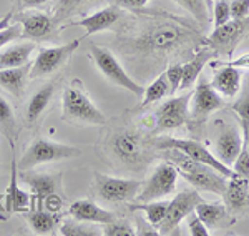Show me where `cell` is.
<instances>
[{
	"label": "cell",
	"mask_w": 249,
	"mask_h": 236,
	"mask_svg": "<svg viewBox=\"0 0 249 236\" xmlns=\"http://www.w3.org/2000/svg\"><path fill=\"white\" fill-rule=\"evenodd\" d=\"M164 162L171 163L178 171V177H183L190 185L198 191H211V193L223 197L226 190V177L216 171L210 165H204L201 162H195L183 151L176 148H166L160 153Z\"/></svg>",
	"instance_id": "6da1fadb"
},
{
	"label": "cell",
	"mask_w": 249,
	"mask_h": 236,
	"mask_svg": "<svg viewBox=\"0 0 249 236\" xmlns=\"http://www.w3.org/2000/svg\"><path fill=\"white\" fill-rule=\"evenodd\" d=\"M62 117L68 122L88 123V125H103L107 123V117L98 107L91 102L87 90L83 89L82 80L75 78L63 90L62 97Z\"/></svg>",
	"instance_id": "7a4b0ae2"
},
{
	"label": "cell",
	"mask_w": 249,
	"mask_h": 236,
	"mask_svg": "<svg viewBox=\"0 0 249 236\" xmlns=\"http://www.w3.org/2000/svg\"><path fill=\"white\" fill-rule=\"evenodd\" d=\"M80 155H82V150L77 146L52 142V140L47 138H35L27 148L25 153H23L17 168H20V170H34L35 166L43 165V163L75 158L80 157Z\"/></svg>",
	"instance_id": "3957f363"
},
{
	"label": "cell",
	"mask_w": 249,
	"mask_h": 236,
	"mask_svg": "<svg viewBox=\"0 0 249 236\" xmlns=\"http://www.w3.org/2000/svg\"><path fill=\"white\" fill-rule=\"evenodd\" d=\"M223 97L213 89L211 83L206 80H199L190 100V120L186 125H190L191 133H198L199 130H203L210 115L223 109Z\"/></svg>",
	"instance_id": "277c9868"
},
{
	"label": "cell",
	"mask_w": 249,
	"mask_h": 236,
	"mask_svg": "<svg viewBox=\"0 0 249 236\" xmlns=\"http://www.w3.org/2000/svg\"><path fill=\"white\" fill-rule=\"evenodd\" d=\"M90 57L96 65V69L102 72L105 78L110 80L111 83L122 87V89L131 91L135 97H143L144 89L140 83H136L130 75L124 72L122 63L116 60V57L111 54V50L105 49V47L91 45L90 47Z\"/></svg>",
	"instance_id": "5b68a950"
},
{
	"label": "cell",
	"mask_w": 249,
	"mask_h": 236,
	"mask_svg": "<svg viewBox=\"0 0 249 236\" xmlns=\"http://www.w3.org/2000/svg\"><path fill=\"white\" fill-rule=\"evenodd\" d=\"M151 145L158 150H166V148H176V150L183 151L186 157H190L195 162H201L204 165H210L214 168L216 171H219L223 177L231 178L234 177V171L230 166H226L224 163H221L216 155H213L206 146L201 145L196 140H184V138H173V137H160L151 140Z\"/></svg>",
	"instance_id": "8992f818"
},
{
	"label": "cell",
	"mask_w": 249,
	"mask_h": 236,
	"mask_svg": "<svg viewBox=\"0 0 249 236\" xmlns=\"http://www.w3.org/2000/svg\"><path fill=\"white\" fill-rule=\"evenodd\" d=\"M178 171L171 163H161L155 168V171L150 175V178L142 185V190L136 195L135 203H146L168 197L175 191Z\"/></svg>",
	"instance_id": "52a82bcc"
},
{
	"label": "cell",
	"mask_w": 249,
	"mask_h": 236,
	"mask_svg": "<svg viewBox=\"0 0 249 236\" xmlns=\"http://www.w3.org/2000/svg\"><path fill=\"white\" fill-rule=\"evenodd\" d=\"M142 182L126 178H113L103 173H95L96 195L107 203H124L135 200L142 190Z\"/></svg>",
	"instance_id": "ba28073f"
},
{
	"label": "cell",
	"mask_w": 249,
	"mask_h": 236,
	"mask_svg": "<svg viewBox=\"0 0 249 236\" xmlns=\"http://www.w3.org/2000/svg\"><path fill=\"white\" fill-rule=\"evenodd\" d=\"M82 38H75L71 42H67L58 47H48V49H42L38 52L35 62L30 65V78H42L47 75L53 73L62 65H65L68 58L73 55V52L80 47Z\"/></svg>",
	"instance_id": "9c48e42d"
},
{
	"label": "cell",
	"mask_w": 249,
	"mask_h": 236,
	"mask_svg": "<svg viewBox=\"0 0 249 236\" xmlns=\"http://www.w3.org/2000/svg\"><path fill=\"white\" fill-rule=\"evenodd\" d=\"M203 198L199 197V191L191 188V190H183L176 195L171 201H168L166 215H164L161 225L158 226L160 235H173L175 230L179 226V223L190 213L195 211L198 203H201Z\"/></svg>",
	"instance_id": "30bf717a"
},
{
	"label": "cell",
	"mask_w": 249,
	"mask_h": 236,
	"mask_svg": "<svg viewBox=\"0 0 249 236\" xmlns=\"http://www.w3.org/2000/svg\"><path fill=\"white\" fill-rule=\"evenodd\" d=\"M190 100L191 93H184L179 97H171L160 105L156 110V133H164L183 127L190 120Z\"/></svg>",
	"instance_id": "8fae6325"
},
{
	"label": "cell",
	"mask_w": 249,
	"mask_h": 236,
	"mask_svg": "<svg viewBox=\"0 0 249 236\" xmlns=\"http://www.w3.org/2000/svg\"><path fill=\"white\" fill-rule=\"evenodd\" d=\"M249 32V15L246 18H231L230 22H226L224 25L218 27L213 30V34L206 38V45L216 52V54L223 55H232L236 50V47L239 45V42L243 37Z\"/></svg>",
	"instance_id": "7c38bea8"
},
{
	"label": "cell",
	"mask_w": 249,
	"mask_h": 236,
	"mask_svg": "<svg viewBox=\"0 0 249 236\" xmlns=\"http://www.w3.org/2000/svg\"><path fill=\"white\" fill-rule=\"evenodd\" d=\"M15 22L22 25V37L27 40H45L50 38L57 27L53 15H48L40 10L20 12L15 15Z\"/></svg>",
	"instance_id": "4fadbf2b"
},
{
	"label": "cell",
	"mask_w": 249,
	"mask_h": 236,
	"mask_svg": "<svg viewBox=\"0 0 249 236\" xmlns=\"http://www.w3.org/2000/svg\"><path fill=\"white\" fill-rule=\"evenodd\" d=\"M20 180L30 186L32 197L35 198L38 208H42L43 200L52 193H58L62 188V173H38L32 170H20Z\"/></svg>",
	"instance_id": "5bb4252c"
},
{
	"label": "cell",
	"mask_w": 249,
	"mask_h": 236,
	"mask_svg": "<svg viewBox=\"0 0 249 236\" xmlns=\"http://www.w3.org/2000/svg\"><path fill=\"white\" fill-rule=\"evenodd\" d=\"M223 198H224V206L231 213L234 215L249 213V178L239 177V175L228 178Z\"/></svg>",
	"instance_id": "9a60e30c"
},
{
	"label": "cell",
	"mask_w": 249,
	"mask_h": 236,
	"mask_svg": "<svg viewBox=\"0 0 249 236\" xmlns=\"http://www.w3.org/2000/svg\"><path fill=\"white\" fill-rule=\"evenodd\" d=\"M68 215L78 221L91 223V225H107L118 217L110 210L98 206L90 200H77L68 206Z\"/></svg>",
	"instance_id": "2e32d148"
},
{
	"label": "cell",
	"mask_w": 249,
	"mask_h": 236,
	"mask_svg": "<svg viewBox=\"0 0 249 236\" xmlns=\"http://www.w3.org/2000/svg\"><path fill=\"white\" fill-rule=\"evenodd\" d=\"M111 151L120 162L133 165L142 157V137L135 131H120L111 138Z\"/></svg>",
	"instance_id": "e0dca14e"
},
{
	"label": "cell",
	"mask_w": 249,
	"mask_h": 236,
	"mask_svg": "<svg viewBox=\"0 0 249 236\" xmlns=\"http://www.w3.org/2000/svg\"><path fill=\"white\" fill-rule=\"evenodd\" d=\"M123 17V12L116 5H108L103 9L93 12V14L87 15V17L80 18L77 22L78 27L85 29V37L93 34H100L103 30H108Z\"/></svg>",
	"instance_id": "ac0fdd59"
},
{
	"label": "cell",
	"mask_w": 249,
	"mask_h": 236,
	"mask_svg": "<svg viewBox=\"0 0 249 236\" xmlns=\"http://www.w3.org/2000/svg\"><path fill=\"white\" fill-rule=\"evenodd\" d=\"M213 69H218L213 77V82H210L221 97L224 98H234L241 90V80L243 73L241 69L230 65H218V63H211Z\"/></svg>",
	"instance_id": "d6986e66"
},
{
	"label": "cell",
	"mask_w": 249,
	"mask_h": 236,
	"mask_svg": "<svg viewBox=\"0 0 249 236\" xmlns=\"http://www.w3.org/2000/svg\"><path fill=\"white\" fill-rule=\"evenodd\" d=\"M243 140V133L236 127L226 128L216 140V157H218L219 162L231 168L241 151Z\"/></svg>",
	"instance_id": "ffe728a7"
},
{
	"label": "cell",
	"mask_w": 249,
	"mask_h": 236,
	"mask_svg": "<svg viewBox=\"0 0 249 236\" xmlns=\"http://www.w3.org/2000/svg\"><path fill=\"white\" fill-rule=\"evenodd\" d=\"M32 201H35V198L29 195L27 191L18 188V175H17V163L12 158V177H10V185L7 188L5 193V206L7 211L12 213H25L27 210H30Z\"/></svg>",
	"instance_id": "44dd1931"
},
{
	"label": "cell",
	"mask_w": 249,
	"mask_h": 236,
	"mask_svg": "<svg viewBox=\"0 0 249 236\" xmlns=\"http://www.w3.org/2000/svg\"><path fill=\"white\" fill-rule=\"evenodd\" d=\"M184 37V34L175 25H163L155 27L151 32H148L146 37L143 38V45L153 50H168L171 47L178 45L179 40Z\"/></svg>",
	"instance_id": "7402d4cb"
},
{
	"label": "cell",
	"mask_w": 249,
	"mask_h": 236,
	"mask_svg": "<svg viewBox=\"0 0 249 236\" xmlns=\"http://www.w3.org/2000/svg\"><path fill=\"white\" fill-rule=\"evenodd\" d=\"M30 73V62L22 67H14V69H0V87L5 89L10 95L17 98H22L25 93L27 78Z\"/></svg>",
	"instance_id": "603a6c76"
},
{
	"label": "cell",
	"mask_w": 249,
	"mask_h": 236,
	"mask_svg": "<svg viewBox=\"0 0 249 236\" xmlns=\"http://www.w3.org/2000/svg\"><path fill=\"white\" fill-rule=\"evenodd\" d=\"M216 55V52L213 49H203L199 52H196L195 57H193L190 62L184 63L183 65V80H181V85L179 89L181 90H188L190 87H193L196 83V80L201 75L203 69L206 67L208 62H211L213 57Z\"/></svg>",
	"instance_id": "cb8c5ba5"
},
{
	"label": "cell",
	"mask_w": 249,
	"mask_h": 236,
	"mask_svg": "<svg viewBox=\"0 0 249 236\" xmlns=\"http://www.w3.org/2000/svg\"><path fill=\"white\" fill-rule=\"evenodd\" d=\"M53 91H55V82H48L32 95V98L29 100V105H27V113H25V118L29 125H34V123L42 117V113L45 111L52 97H53Z\"/></svg>",
	"instance_id": "d4e9b609"
},
{
	"label": "cell",
	"mask_w": 249,
	"mask_h": 236,
	"mask_svg": "<svg viewBox=\"0 0 249 236\" xmlns=\"http://www.w3.org/2000/svg\"><path fill=\"white\" fill-rule=\"evenodd\" d=\"M34 50V42H23L7 47L3 52H0V69H14V67L27 65L30 62V55Z\"/></svg>",
	"instance_id": "484cf974"
},
{
	"label": "cell",
	"mask_w": 249,
	"mask_h": 236,
	"mask_svg": "<svg viewBox=\"0 0 249 236\" xmlns=\"http://www.w3.org/2000/svg\"><path fill=\"white\" fill-rule=\"evenodd\" d=\"M25 218L29 221L30 230L35 235H50L53 231V228L58 225L60 217L57 213H52L48 210H27L25 211Z\"/></svg>",
	"instance_id": "4316f807"
},
{
	"label": "cell",
	"mask_w": 249,
	"mask_h": 236,
	"mask_svg": "<svg viewBox=\"0 0 249 236\" xmlns=\"http://www.w3.org/2000/svg\"><path fill=\"white\" fill-rule=\"evenodd\" d=\"M195 213L201 218V221L208 226V230H210V228H216L224 218H226L228 210L224 205H219V203H206L203 200L201 203L196 205Z\"/></svg>",
	"instance_id": "83f0119b"
},
{
	"label": "cell",
	"mask_w": 249,
	"mask_h": 236,
	"mask_svg": "<svg viewBox=\"0 0 249 236\" xmlns=\"http://www.w3.org/2000/svg\"><path fill=\"white\" fill-rule=\"evenodd\" d=\"M170 93V85H168V78L164 73H160L153 82L150 83L148 89H144L143 93V102L138 105V110L144 109V107L151 105V103H156L160 100H163L166 95Z\"/></svg>",
	"instance_id": "f1b7e54d"
},
{
	"label": "cell",
	"mask_w": 249,
	"mask_h": 236,
	"mask_svg": "<svg viewBox=\"0 0 249 236\" xmlns=\"http://www.w3.org/2000/svg\"><path fill=\"white\" fill-rule=\"evenodd\" d=\"M166 208L168 203L166 201H146V203H131L130 210L131 211H142L144 213V218L151 223L155 228H158L161 225L164 215H166Z\"/></svg>",
	"instance_id": "f546056e"
},
{
	"label": "cell",
	"mask_w": 249,
	"mask_h": 236,
	"mask_svg": "<svg viewBox=\"0 0 249 236\" xmlns=\"http://www.w3.org/2000/svg\"><path fill=\"white\" fill-rule=\"evenodd\" d=\"M60 235L63 236H98L102 235L100 231H96L93 226H90V223L78 221V219H67L60 226Z\"/></svg>",
	"instance_id": "4dcf8cb0"
},
{
	"label": "cell",
	"mask_w": 249,
	"mask_h": 236,
	"mask_svg": "<svg viewBox=\"0 0 249 236\" xmlns=\"http://www.w3.org/2000/svg\"><path fill=\"white\" fill-rule=\"evenodd\" d=\"M178 5H181L184 10L190 14L199 22V25H206L208 20V3L206 0H175Z\"/></svg>",
	"instance_id": "1f68e13d"
},
{
	"label": "cell",
	"mask_w": 249,
	"mask_h": 236,
	"mask_svg": "<svg viewBox=\"0 0 249 236\" xmlns=\"http://www.w3.org/2000/svg\"><path fill=\"white\" fill-rule=\"evenodd\" d=\"M232 110L238 113L241 122V133H246L249 128V78L246 80V85L243 87V95L238 102L232 105Z\"/></svg>",
	"instance_id": "d6a6232c"
},
{
	"label": "cell",
	"mask_w": 249,
	"mask_h": 236,
	"mask_svg": "<svg viewBox=\"0 0 249 236\" xmlns=\"http://www.w3.org/2000/svg\"><path fill=\"white\" fill-rule=\"evenodd\" d=\"M87 2L88 0H58L53 7V18L57 20V23H62L67 17H70V14H73L80 5Z\"/></svg>",
	"instance_id": "836d02e7"
},
{
	"label": "cell",
	"mask_w": 249,
	"mask_h": 236,
	"mask_svg": "<svg viewBox=\"0 0 249 236\" xmlns=\"http://www.w3.org/2000/svg\"><path fill=\"white\" fill-rule=\"evenodd\" d=\"M102 235H105V236H133L135 230H133V226H131V223L116 218L113 221L103 225Z\"/></svg>",
	"instance_id": "e575fe53"
},
{
	"label": "cell",
	"mask_w": 249,
	"mask_h": 236,
	"mask_svg": "<svg viewBox=\"0 0 249 236\" xmlns=\"http://www.w3.org/2000/svg\"><path fill=\"white\" fill-rule=\"evenodd\" d=\"M231 170L234 171L239 177H246L249 178V146L246 145V142L243 140V146H241L239 155L236 157L234 163L231 165Z\"/></svg>",
	"instance_id": "d590c367"
},
{
	"label": "cell",
	"mask_w": 249,
	"mask_h": 236,
	"mask_svg": "<svg viewBox=\"0 0 249 236\" xmlns=\"http://www.w3.org/2000/svg\"><path fill=\"white\" fill-rule=\"evenodd\" d=\"M15 125V115H14V109L9 103V100L0 95V127L5 128V130H10Z\"/></svg>",
	"instance_id": "8d00e7d4"
},
{
	"label": "cell",
	"mask_w": 249,
	"mask_h": 236,
	"mask_svg": "<svg viewBox=\"0 0 249 236\" xmlns=\"http://www.w3.org/2000/svg\"><path fill=\"white\" fill-rule=\"evenodd\" d=\"M168 78V85H170V93L175 95L176 90L179 89L181 85V80H183V65L181 63H175V65H170L164 72Z\"/></svg>",
	"instance_id": "74e56055"
},
{
	"label": "cell",
	"mask_w": 249,
	"mask_h": 236,
	"mask_svg": "<svg viewBox=\"0 0 249 236\" xmlns=\"http://www.w3.org/2000/svg\"><path fill=\"white\" fill-rule=\"evenodd\" d=\"M231 20L230 2L228 0H216L214 2V29L224 25Z\"/></svg>",
	"instance_id": "f35d334b"
},
{
	"label": "cell",
	"mask_w": 249,
	"mask_h": 236,
	"mask_svg": "<svg viewBox=\"0 0 249 236\" xmlns=\"http://www.w3.org/2000/svg\"><path fill=\"white\" fill-rule=\"evenodd\" d=\"M186 223H188V228H190L191 236H210L211 235L210 230H208V226L204 225L201 221V218H199L195 211L186 217Z\"/></svg>",
	"instance_id": "ab89813d"
},
{
	"label": "cell",
	"mask_w": 249,
	"mask_h": 236,
	"mask_svg": "<svg viewBox=\"0 0 249 236\" xmlns=\"http://www.w3.org/2000/svg\"><path fill=\"white\" fill-rule=\"evenodd\" d=\"M17 38H22V25L18 23H14V25H9L5 29L0 30V49L7 47L10 42Z\"/></svg>",
	"instance_id": "60d3db41"
},
{
	"label": "cell",
	"mask_w": 249,
	"mask_h": 236,
	"mask_svg": "<svg viewBox=\"0 0 249 236\" xmlns=\"http://www.w3.org/2000/svg\"><path fill=\"white\" fill-rule=\"evenodd\" d=\"M231 18L241 20L249 15V0H231L230 2Z\"/></svg>",
	"instance_id": "b9f144b4"
},
{
	"label": "cell",
	"mask_w": 249,
	"mask_h": 236,
	"mask_svg": "<svg viewBox=\"0 0 249 236\" xmlns=\"http://www.w3.org/2000/svg\"><path fill=\"white\" fill-rule=\"evenodd\" d=\"M138 230H135V235L140 236H160V231L151 225L148 219H144L142 215H136V226Z\"/></svg>",
	"instance_id": "7bdbcfd3"
},
{
	"label": "cell",
	"mask_w": 249,
	"mask_h": 236,
	"mask_svg": "<svg viewBox=\"0 0 249 236\" xmlns=\"http://www.w3.org/2000/svg\"><path fill=\"white\" fill-rule=\"evenodd\" d=\"M111 5H116L120 9H126V10H138L146 7L151 0H110Z\"/></svg>",
	"instance_id": "ee69618b"
},
{
	"label": "cell",
	"mask_w": 249,
	"mask_h": 236,
	"mask_svg": "<svg viewBox=\"0 0 249 236\" xmlns=\"http://www.w3.org/2000/svg\"><path fill=\"white\" fill-rule=\"evenodd\" d=\"M43 203H45L47 210H48V211H52V213H58L60 208L63 206V200H62V197H60L58 193L48 195V197H47L45 200H43Z\"/></svg>",
	"instance_id": "f6af8a7d"
},
{
	"label": "cell",
	"mask_w": 249,
	"mask_h": 236,
	"mask_svg": "<svg viewBox=\"0 0 249 236\" xmlns=\"http://www.w3.org/2000/svg\"><path fill=\"white\" fill-rule=\"evenodd\" d=\"M218 65H230V67H236V69H249V54H244L238 58L230 60V62H218Z\"/></svg>",
	"instance_id": "bcb514c9"
},
{
	"label": "cell",
	"mask_w": 249,
	"mask_h": 236,
	"mask_svg": "<svg viewBox=\"0 0 249 236\" xmlns=\"http://www.w3.org/2000/svg\"><path fill=\"white\" fill-rule=\"evenodd\" d=\"M50 0H22L23 9H38V7L45 5Z\"/></svg>",
	"instance_id": "7dc6e473"
},
{
	"label": "cell",
	"mask_w": 249,
	"mask_h": 236,
	"mask_svg": "<svg viewBox=\"0 0 249 236\" xmlns=\"http://www.w3.org/2000/svg\"><path fill=\"white\" fill-rule=\"evenodd\" d=\"M12 18H14V12H9V14L5 15V17L0 18V30L5 29V27H9L10 22H12Z\"/></svg>",
	"instance_id": "c3c4849f"
},
{
	"label": "cell",
	"mask_w": 249,
	"mask_h": 236,
	"mask_svg": "<svg viewBox=\"0 0 249 236\" xmlns=\"http://www.w3.org/2000/svg\"><path fill=\"white\" fill-rule=\"evenodd\" d=\"M243 138H244V142H246V145L249 146V128L246 130V133H243Z\"/></svg>",
	"instance_id": "681fc988"
},
{
	"label": "cell",
	"mask_w": 249,
	"mask_h": 236,
	"mask_svg": "<svg viewBox=\"0 0 249 236\" xmlns=\"http://www.w3.org/2000/svg\"><path fill=\"white\" fill-rule=\"evenodd\" d=\"M206 3H210V0H206Z\"/></svg>",
	"instance_id": "f907efd6"
}]
</instances>
